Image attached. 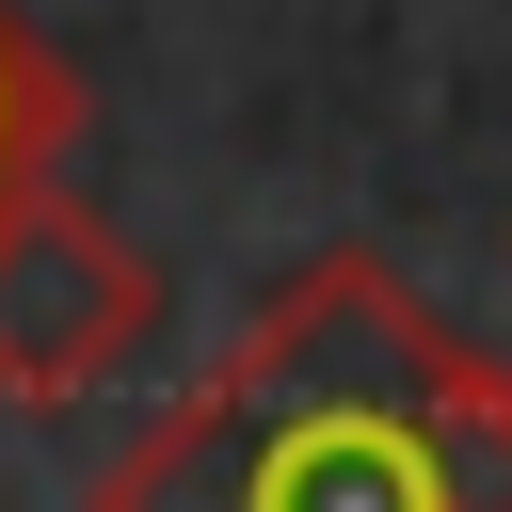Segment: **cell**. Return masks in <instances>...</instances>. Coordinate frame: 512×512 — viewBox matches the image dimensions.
Returning a JSON list of instances; mask_svg holds the SVG:
<instances>
[{"instance_id":"cell-1","label":"cell","mask_w":512,"mask_h":512,"mask_svg":"<svg viewBox=\"0 0 512 512\" xmlns=\"http://www.w3.org/2000/svg\"><path fill=\"white\" fill-rule=\"evenodd\" d=\"M96 512H512V368L384 256H304L96 464Z\"/></svg>"},{"instance_id":"cell-2","label":"cell","mask_w":512,"mask_h":512,"mask_svg":"<svg viewBox=\"0 0 512 512\" xmlns=\"http://www.w3.org/2000/svg\"><path fill=\"white\" fill-rule=\"evenodd\" d=\"M160 336V256L128 224H96L64 176L0 208V400H96L128 352Z\"/></svg>"},{"instance_id":"cell-3","label":"cell","mask_w":512,"mask_h":512,"mask_svg":"<svg viewBox=\"0 0 512 512\" xmlns=\"http://www.w3.org/2000/svg\"><path fill=\"white\" fill-rule=\"evenodd\" d=\"M64 144H80V80L48 64V32H32V16H0V208H16V192H48V176H64Z\"/></svg>"}]
</instances>
